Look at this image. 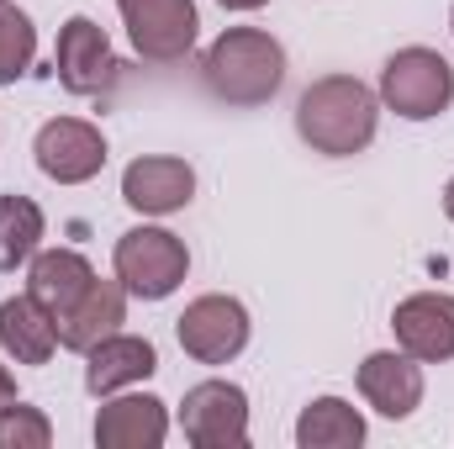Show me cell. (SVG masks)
Masks as SVG:
<instances>
[{
  "mask_svg": "<svg viewBox=\"0 0 454 449\" xmlns=\"http://www.w3.org/2000/svg\"><path fill=\"white\" fill-rule=\"evenodd\" d=\"M375 91L354 75H323L301 91L296 101V132L312 154H328V159H348V154H364L375 143Z\"/></svg>",
  "mask_w": 454,
  "mask_h": 449,
  "instance_id": "1",
  "label": "cell"
},
{
  "mask_svg": "<svg viewBox=\"0 0 454 449\" xmlns=\"http://www.w3.org/2000/svg\"><path fill=\"white\" fill-rule=\"evenodd\" d=\"M201 80L227 106H264L286 85V48L259 27H227L201 53Z\"/></svg>",
  "mask_w": 454,
  "mask_h": 449,
  "instance_id": "2",
  "label": "cell"
},
{
  "mask_svg": "<svg viewBox=\"0 0 454 449\" xmlns=\"http://www.w3.org/2000/svg\"><path fill=\"white\" fill-rule=\"evenodd\" d=\"M116 280L127 286V296L137 302H164L185 286L191 275V248L169 232V227H127L116 238Z\"/></svg>",
  "mask_w": 454,
  "mask_h": 449,
  "instance_id": "3",
  "label": "cell"
},
{
  "mask_svg": "<svg viewBox=\"0 0 454 449\" xmlns=\"http://www.w3.org/2000/svg\"><path fill=\"white\" fill-rule=\"evenodd\" d=\"M380 101L407 122H434L454 101V69L434 48H402L380 69Z\"/></svg>",
  "mask_w": 454,
  "mask_h": 449,
  "instance_id": "4",
  "label": "cell"
},
{
  "mask_svg": "<svg viewBox=\"0 0 454 449\" xmlns=\"http://www.w3.org/2000/svg\"><path fill=\"white\" fill-rule=\"evenodd\" d=\"M116 11L143 64H180L196 48V0H116Z\"/></svg>",
  "mask_w": 454,
  "mask_h": 449,
  "instance_id": "5",
  "label": "cell"
},
{
  "mask_svg": "<svg viewBox=\"0 0 454 449\" xmlns=\"http://www.w3.org/2000/svg\"><path fill=\"white\" fill-rule=\"evenodd\" d=\"M32 154H37V169L53 185H85V180H96L106 169V138L85 116H53V122H43Z\"/></svg>",
  "mask_w": 454,
  "mask_h": 449,
  "instance_id": "6",
  "label": "cell"
},
{
  "mask_svg": "<svg viewBox=\"0 0 454 449\" xmlns=\"http://www.w3.org/2000/svg\"><path fill=\"white\" fill-rule=\"evenodd\" d=\"M175 334H180V349L196 359V365H227L243 354L248 343V312L238 296H196L180 318H175Z\"/></svg>",
  "mask_w": 454,
  "mask_h": 449,
  "instance_id": "7",
  "label": "cell"
},
{
  "mask_svg": "<svg viewBox=\"0 0 454 449\" xmlns=\"http://www.w3.org/2000/svg\"><path fill=\"white\" fill-rule=\"evenodd\" d=\"M53 69H59V85L69 96H106L116 80H121L112 37L90 16H69L59 27V59H53Z\"/></svg>",
  "mask_w": 454,
  "mask_h": 449,
  "instance_id": "8",
  "label": "cell"
},
{
  "mask_svg": "<svg viewBox=\"0 0 454 449\" xmlns=\"http://www.w3.org/2000/svg\"><path fill=\"white\" fill-rule=\"evenodd\" d=\"M180 429L196 449H243L248 445V397L232 381H201L185 391Z\"/></svg>",
  "mask_w": 454,
  "mask_h": 449,
  "instance_id": "9",
  "label": "cell"
},
{
  "mask_svg": "<svg viewBox=\"0 0 454 449\" xmlns=\"http://www.w3.org/2000/svg\"><path fill=\"white\" fill-rule=\"evenodd\" d=\"M196 196V169L175 154H143L121 169V201L143 217H169L185 212Z\"/></svg>",
  "mask_w": 454,
  "mask_h": 449,
  "instance_id": "10",
  "label": "cell"
},
{
  "mask_svg": "<svg viewBox=\"0 0 454 449\" xmlns=\"http://www.w3.org/2000/svg\"><path fill=\"white\" fill-rule=\"evenodd\" d=\"M391 334H396V349H407L423 365L454 359V296L450 291H418V296L396 302Z\"/></svg>",
  "mask_w": 454,
  "mask_h": 449,
  "instance_id": "11",
  "label": "cell"
},
{
  "mask_svg": "<svg viewBox=\"0 0 454 449\" xmlns=\"http://www.w3.org/2000/svg\"><path fill=\"white\" fill-rule=\"evenodd\" d=\"M359 397L380 413V418H412L423 402V359H412L407 349H380L359 365Z\"/></svg>",
  "mask_w": 454,
  "mask_h": 449,
  "instance_id": "12",
  "label": "cell"
},
{
  "mask_svg": "<svg viewBox=\"0 0 454 449\" xmlns=\"http://www.w3.org/2000/svg\"><path fill=\"white\" fill-rule=\"evenodd\" d=\"M121 323H127V286L96 275V280L85 286V296H80L69 312H59V318H53V334H59V349L90 354L101 338L121 334Z\"/></svg>",
  "mask_w": 454,
  "mask_h": 449,
  "instance_id": "13",
  "label": "cell"
},
{
  "mask_svg": "<svg viewBox=\"0 0 454 449\" xmlns=\"http://www.w3.org/2000/svg\"><path fill=\"white\" fill-rule=\"evenodd\" d=\"M169 439V413L159 397H112L96 413V445L101 449H159Z\"/></svg>",
  "mask_w": 454,
  "mask_h": 449,
  "instance_id": "14",
  "label": "cell"
},
{
  "mask_svg": "<svg viewBox=\"0 0 454 449\" xmlns=\"http://www.w3.org/2000/svg\"><path fill=\"white\" fill-rule=\"evenodd\" d=\"M90 280H96V270H90V259H85L80 248H37L32 264H27V296H32L48 318L69 312V307L85 296Z\"/></svg>",
  "mask_w": 454,
  "mask_h": 449,
  "instance_id": "15",
  "label": "cell"
},
{
  "mask_svg": "<svg viewBox=\"0 0 454 449\" xmlns=\"http://www.w3.org/2000/svg\"><path fill=\"white\" fill-rule=\"evenodd\" d=\"M159 370V349L148 338L112 334L85 354V391L90 397H116L121 386H137Z\"/></svg>",
  "mask_w": 454,
  "mask_h": 449,
  "instance_id": "16",
  "label": "cell"
},
{
  "mask_svg": "<svg viewBox=\"0 0 454 449\" xmlns=\"http://www.w3.org/2000/svg\"><path fill=\"white\" fill-rule=\"evenodd\" d=\"M0 349L16 359V365H48L59 334H53V318L32 302V296H5L0 302Z\"/></svg>",
  "mask_w": 454,
  "mask_h": 449,
  "instance_id": "17",
  "label": "cell"
},
{
  "mask_svg": "<svg viewBox=\"0 0 454 449\" xmlns=\"http://www.w3.org/2000/svg\"><path fill=\"white\" fill-rule=\"evenodd\" d=\"M364 445V418L343 397H317L296 418V449H359Z\"/></svg>",
  "mask_w": 454,
  "mask_h": 449,
  "instance_id": "18",
  "label": "cell"
},
{
  "mask_svg": "<svg viewBox=\"0 0 454 449\" xmlns=\"http://www.w3.org/2000/svg\"><path fill=\"white\" fill-rule=\"evenodd\" d=\"M43 248V207L32 196H0V275L32 264Z\"/></svg>",
  "mask_w": 454,
  "mask_h": 449,
  "instance_id": "19",
  "label": "cell"
},
{
  "mask_svg": "<svg viewBox=\"0 0 454 449\" xmlns=\"http://www.w3.org/2000/svg\"><path fill=\"white\" fill-rule=\"evenodd\" d=\"M32 53H37V27L27 11L5 0L0 5V85H16L32 69Z\"/></svg>",
  "mask_w": 454,
  "mask_h": 449,
  "instance_id": "20",
  "label": "cell"
},
{
  "mask_svg": "<svg viewBox=\"0 0 454 449\" xmlns=\"http://www.w3.org/2000/svg\"><path fill=\"white\" fill-rule=\"evenodd\" d=\"M53 445V423L27 407V402H5L0 407V449H48Z\"/></svg>",
  "mask_w": 454,
  "mask_h": 449,
  "instance_id": "21",
  "label": "cell"
},
{
  "mask_svg": "<svg viewBox=\"0 0 454 449\" xmlns=\"http://www.w3.org/2000/svg\"><path fill=\"white\" fill-rule=\"evenodd\" d=\"M5 402H16V381H11V370L0 365V407H5Z\"/></svg>",
  "mask_w": 454,
  "mask_h": 449,
  "instance_id": "22",
  "label": "cell"
},
{
  "mask_svg": "<svg viewBox=\"0 0 454 449\" xmlns=\"http://www.w3.org/2000/svg\"><path fill=\"white\" fill-rule=\"evenodd\" d=\"M223 11H259V5H270V0H217Z\"/></svg>",
  "mask_w": 454,
  "mask_h": 449,
  "instance_id": "23",
  "label": "cell"
},
{
  "mask_svg": "<svg viewBox=\"0 0 454 449\" xmlns=\"http://www.w3.org/2000/svg\"><path fill=\"white\" fill-rule=\"evenodd\" d=\"M444 212H450V223H454V180L444 185Z\"/></svg>",
  "mask_w": 454,
  "mask_h": 449,
  "instance_id": "24",
  "label": "cell"
},
{
  "mask_svg": "<svg viewBox=\"0 0 454 449\" xmlns=\"http://www.w3.org/2000/svg\"><path fill=\"white\" fill-rule=\"evenodd\" d=\"M450 27H454V16H450Z\"/></svg>",
  "mask_w": 454,
  "mask_h": 449,
  "instance_id": "25",
  "label": "cell"
},
{
  "mask_svg": "<svg viewBox=\"0 0 454 449\" xmlns=\"http://www.w3.org/2000/svg\"><path fill=\"white\" fill-rule=\"evenodd\" d=\"M0 5H5V0H0Z\"/></svg>",
  "mask_w": 454,
  "mask_h": 449,
  "instance_id": "26",
  "label": "cell"
}]
</instances>
